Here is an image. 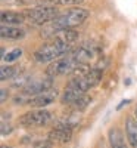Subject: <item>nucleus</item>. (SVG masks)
<instances>
[{
    "label": "nucleus",
    "instance_id": "f03ea898",
    "mask_svg": "<svg viewBox=\"0 0 137 148\" xmlns=\"http://www.w3.org/2000/svg\"><path fill=\"white\" fill-rule=\"evenodd\" d=\"M89 10L83 8H74L66 10L65 14H60L56 16L52 22L46 24V27L41 30V36L44 37H53L59 30H66V28H74L83 24L89 18Z\"/></svg>",
    "mask_w": 137,
    "mask_h": 148
},
{
    "label": "nucleus",
    "instance_id": "1a4fd4ad",
    "mask_svg": "<svg viewBox=\"0 0 137 148\" xmlns=\"http://www.w3.org/2000/svg\"><path fill=\"white\" fill-rule=\"evenodd\" d=\"M72 127L65 126V125H59L56 127H53L50 132H49V139H50L53 144H66L71 141L72 138Z\"/></svg>",
    "mask_w": 137,
    "mask_h": 148
},
{
    "label": "nucleus",
    "instance_id": "423d86ee",
    "mask_svg": "<svg viewBox=\"0 0 137 148\" xmlns=\"http://www.w3.org/2000/svg\"><path fill=\"white\" fill-rule=\"evenodd\" d=\"M53 120V114L47 110L35 108L34 111H28L19 119V125L25 127H34V126H46Z\"/></svg>",
    "mask_w": 137,
    "mask_h": 148
},
{
    "label": "nucleus",
    "instance_id": "39448f33",
    "mask_svg": "<svg viewBox=\"0 0 137 148\" xmlns=\"http://www.w3.org/2000/svg\"><path fill=\"white\" fill-rule=\"evenodd\" d=\"M102 76H103V68L93 67L87 73L81 74V76H78L75 79H72L68 84L74 86V88H78L83 92H87V90H90L92 88H94V86H97L100 83Z\"/></svg>",
    "mask_w": 137,
    "mask_h": 148
},
{
    "label": "nucleus",
    "instance_id": "2eb2a0df",
    "mask_svg": "<svg viewBox=\"0 0 137 148\" xmlns=\"http://www.w3.org/2000/svg\"><path fill=\"white\" fill-rule=\"evenodd\" d=\"M90 102H92V98H90L89 95H85V93H84V95H81L74 104H71V107H72L74 111H77V113H81V111H84L87 107H89Z\"/></svg>",
    "mask_w": 137,
    "mask_h": 148
},
{
    "label": "nucleus",
    "instance_id": "9d476101",
    "mask_svg": "<svg viewBox=\"0 0 137 148\" xmlns=\"http://www.w3.org/2000/svg\"><path fill=\"white\" fill-rule=\"evenodd\" d=\"M2 25H21L25 21V15L18 14V12H12V10H2Z\"/></svg>",
    "mask_w": 137,
    "mask_h": 148
},
{
    "label": "nucleus",
    "instance_id": "aec40b11",
    "mask_svg": "<svg viewBox=\"0 0 137 148\" xmlns=\"http://www.w3.org/2000/svg\"><path fill=\"white\" fill-rule=\"evenodd\" d=\"M6 98H7V90H6V89H2V99H0V101L5 102Z\"/></svg>",
    "mask_w": 137,
    "mask_h": 148
},
{
    "label": "nucleus",
    "instance_id": "dca6fc26",
    "mask_svg": "<svg viewBox=\"0 0 137 148\" xmlns=\"http://www.w3.org/2000/svg\"><path fill=\"white\" fill-rule=\"evenodd\" d=\"M15 73H16V68L15 67H12V65H3L2 68H0V80L6 82V80L14 77Z\"/></svg>",
    "mask_w": 137,
    "mask_h": 148
},
{
    "label": "nucleus",
    "instance_id": "4468645a",
    "mask_svg": "<svg viewBox=\"0 0 137 148\" xmlns=\"http://www.w3.org/2000/svg\"><path fill=\"white\" fill-rule=\"evenodd\" d=\"M0 36H2L3 39L19 40L25 36V31L18 28V27H14V25H2V28H0Z\"/></svg>",
    "mask_w": 137,
    "mask_h": 148
},
{
    "label": "nucleus",
    "instance_id": "ddd939ff",
    "mask_svg": "<svg viewBox=\"0 0 137 148\" xmlns=\"http://www.w3.org/2000/svg\"><path fill=\"white\" fill-rule=\"evenodd\" d=\"M125 136L133 148H137V120L128 117L125 120Z\"/></svg>",
    "mask_w": 137,
    "mask_h": 148
},
{
    "label": "nucleus",
    "instance_id": "a211bd4d",
    "mask_svg": "<svg viewBox=\"0 0 137 148\" xmlns=\"http://www.w3.org/2000/svg\"><path fill=\"white\" fill-rule=\"evenodd\" d=\"M52 145H53V142L50 139H46V141H40L39 144H35L34 148H52Z\"/></svg>",
    "mask_w": 137,
    "mask_h": 148
},
{
    "label": "nucleus",
    "instance_id": "6ab92c4d",
    "mask_svg": "<svg viewBox=\"0 0 137 148\" xmlns=\"http://www.w3.org/2000/svg\"><path fill=\"white\" fill-rule=\"evenodd\" d=\"M84 0H59L58 5H80Z\"/></svg>",
    "mask_w": 137,
    "mask_h": 148
},
{
    "label": "nucleus",
    "instance_id": "4be33fe9",
    "mask_svg": "<svg viewBox=\"0 0 137 148\" xmlns=\"http://www.w3.org/2000/svg\"><path fill=\"white\" fill-rule=\"evenodd\" d=\"M2 148H10V147H5V145H3V147H2Z\"/></svg>",
    "mask_w": 137,
    "mask_h": 148
},
{
    "label": "nucleus",
    "instance_id": "f3484780",
    "mask_svg": "<svg viewBox=\"0 0 137 148\" xmlns=\"http://www.w3.org/2000/svg\"><path fill=\"white\" fill-rule=\"evenodd\" d=\"M22 55V49L21 47H16V49H14V51H10L7 55H5V61L6 62H14V61H16V59H19V56Z\"/></svg>",
    "mask_w": 137,
    "mask_h": 148
},
{
    "label": "nucleus",
    "instance_id": "9b49d317",
    "mask_svg": "<svg viewBox=\"0 0 137 148\" xmlns=\"http://www.w3.org/2000/svg\"><path fill=\"white\" fill-rule=\"evenodd\" d=\"M85 92H83V90H80L78 88H74V86H71V84H68L66 88H65V90L62 92V96H60V102L62 104H65V105H71V104H74L78 98L81 96V95H84Z\"/></svg>",
    "mask_w": 137,
    "mask_h": 148
},
{
    "label": "nucleus",
    "instance_id": "7ed1b4c3",
    "mask_svg": "<svg viewBox=\"0 0 137 148\" xmlns=\"http://www.w3.org/2000/svg\"><path fill=\"white\" fill-rule=\"evenodd\" d=\"M24 15H25L27 21L34 25H46V24L52 22L56 16H59V10L52 5H44L27 9Z\"/></svg>",
    "mask_w": 137,
    "mask_h": 148
},
{
    "label": "nucleus",
    "instance_id": "f257e3e1",
    "mask_svg": "<svg viewBox=\"0 0 137 148\" xmlns=\"http://www.w3.org/2000/svg\"><path fill=\"white\" fill-rule=\"evenodd\" d=\"M78 39V33L74 31L72 28L66 30H59L50 42L41 45L37 51L34 52V59L40 64L44 62H53L55 59L64 56L71 52V47Z\"/></svg>",
    "mask_w": 137,
    "mask_h": 148
},
{
    "label": "nucleus",
    "instance_id": "0eeeda50",
    "mask_svg": "<svg viewBox=\"0 0 137 148\" xmlns=\"http://www.w3.org/2000/svg\"><path fill=\"white\" fill-rule=\"evenodd\" d=\"M56 98H58V90L50 88V89H47V90L39 93V95L31 96L27 105H30V107H33V108H44V107H47V105L53 104Z\"/></svg>",
    "mask_w": 137,
    "mask_h": 148
},
{
    "label": "nucleus",
    "instance_id": "6e6552de",
    "mask_svg": "<svg viewBox=\"0 0 137 148\" xmlns=\"http://www.w3.org/2000/svg\"><path fill=\"white\" fill-rule=\"evenodd\" d=\"M53 77H47V79H39V80H30L25 86L22 88L21 92H24L25 95H28L30 98L34 96V95H39L47 89H50L52 88V84H53Z\"/></svg>",
    "mask_w": 137,
    "mask_h": 148
},
{
    "label": "nucleus",
    "instance_id": "412c9836",
    "mask_svg": "<svg viewBox=\"0 0 137 148\" xmlns=\"http://www.w3.org/2000/svg\"><path fill=\"white\" fill-rule=\"evenodd\" d=\"M134 116H136V120H137V105H136V108H134Z\"/></svg>",
    "mask_w": 137,
    "mask_h": 148
},
{
    "label": "nucleus",
    "instance_id": "f8f14e48",
    "mask_svg": "<svg viewBox=\"0 0 137 148\" xmlns=\"http://www.w3.org/2000/svg\"><path fill=\"white\" fill-rule=\"evenodd\" d=\"M108 138L111 142V148H127L125 136L118 127H112L108 132Z\"/></svg>",
    "mask_w": 137,
    "mask_h": 148
},
{
    "label": "nucleus",
    "instance_id": "20e7f679",
    "mask_svg": "<svg viewBox=\"0 0 137 148\" xmlns=\"http://www.w3.org/2000/svg\"><path fill=\"white\" fill-rule=\"evenodd\" d=\"M80 65V62L77 61V58L74 56L72 52L60 56L58 59H55L53 62L47 67L46 70V74L49 77H56V76H64V74H68V73H74Z\"/></svg>",
    "mask_w": 137,
    "mask_h": 148
}]
</instances>
